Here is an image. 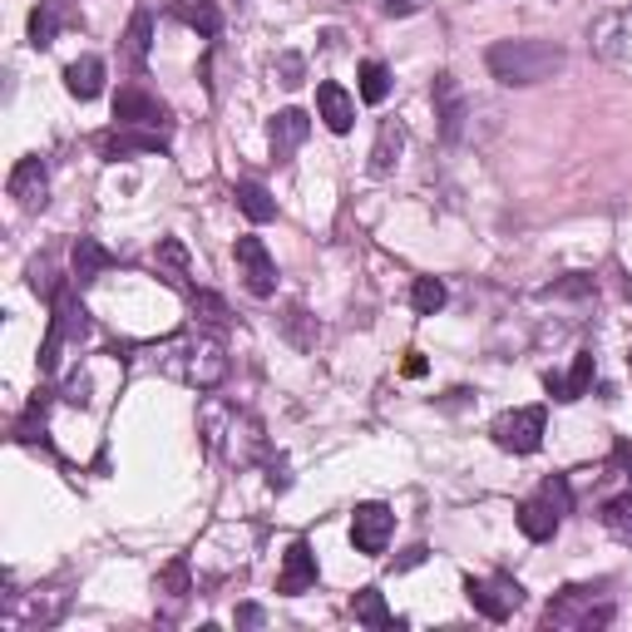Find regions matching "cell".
Here are the masks:
<instances>
[{
	"mask_svg": "<svg viewBox=\"0 0 632 632\" xmlns=\"http://www.w3.org/2000/svg\"><path fill=\"white\" fill-rule=\"evenodd\" d=\"M484 60H490V75L509 89L544 85V79H554L568 65L563 45H554V40H499Z\"/></svg>",
	"mask_w": 632,
	"mask_h": 632,
	"instance_id": "obj_1",
	"label": "cell"
},
{
	"mask_svg": "<svg viewBox=\"0 0 632 632\" xmlns=\"http://www.w3.org/2000/svg\"><path fill=\"white\" fill-rule=\"evenodd\" d=\"M598 593L603 588H583V583H573V588H563L544 608V622H548V628H579V632L608 628V622H612V603L598 598Z\"/></svg>",
	"mask_w": 632,
	"mask_h": 632,
	"instance_id": "obj_2",
	"label": "cell"
},
{
	"mask_svg": "<svg viewBox=\"0 0 632 632\" xmlns=\"http://www.w3.org/2000/svg\"><path fill=\"white\" fill-rule=\"evenodd\" d=\"M494 445L509 455H534L544 445V406H524L494 420Z\"/></svg>",
	"mask_w": 632,
	"mask_h": 632,
	"instance_id": "obj_3",
	"label": "cell"
},
{
	"mask_svg": "<svg viewBox=\"0 0 632 632\" xmlns=\"http://www.w3.org/2000/svg\"><path fill=\"white\" fill-rule=\"evenodd\" d=\"M233 258H237V272H243V282H247L252 297H272V292H277V262H272V252H268L262 237H237Z\"/></svg>",
	"mask_w": 632,
	"mask_h": 632,
	"instance_id": "obj_4",
	"label": "cell"
},
{
	"mask_svg": "<svg viewBox=\"0 0 632 632\" xmlns=\"http://www.w3.org/2000/svg\"><path fill=\"white\" fill-rule=\"evenodd\" d=\"M114 119L124 124V129H163V124H169V109H163L149 89L124 85L114 95Z\"/></svg>",
	"mask_w": 632,
	"mask_h": 632,
	"instance_id": "obj_5",
	"label": "cell"
},
{
	"mask_svg": "<svg viewBox=\"0 0 632 632\" xmlns=\"http://www.w3.org/2000/svg\"><path fill=\"white\" fill-rule=\"evenodd\" d=\"M391 529H396V515H391L386 504H356V515H351V538L361 554H386L391 544Z\"/></svg>",
	"mask_w": 632,
	"mask_h": 632,
	"instance_id": "obj_6",
	"label": "cell"
},
{
	"mask_svg": "<svg viewBox=\"0 0 632 632\" xmlns=\"http://www.w3.org/2000/svg\"><path fill=\"white\" fill-rule=\"evenodd\" d=\"M470 603L490 622H504V618H515V608L524 603V588H519L515 579H504V573H499V579H484V583L470 579Z\"/></svg>",
	"mask_w": 632,
	"mask_h": 632,
	"instance_id": "obj_7",
	"label": "cell"
},
{
	"mask_svg": "<svg viewBox=\"0 0 632 632\" xmlns=\"http://www.w3.org/2000/svg\"><path fill=\"white\" fill-rule=\"evenodd\" d=\"M11 198L25 208V213H40L45 203H50V169H45V159H21L11 169Z\"/></svg>",
	"mask_w": 632,
	"mask_h": 632,
	"instance_id": "obj_8",
	"label": "cell"
},
{
	"mask_svg": "<svg viewBox=\"0 0 632 632\" xmlns=\"http://www.w3.org/2000/svg\"><path fill=\"white\" fill-rule=\"evenodd\" d=\"M307 588H317V554H311L307 538H297V544H287V554H282L277 593L297 598V593H307Z\"/></svg>",
	"mask_w": 632,
	"mask_h": 632,
	"instance_id": "obj_9",
	"label": "cell"
},
{
	"mask_svg": "<svg viewBox=\"0 0 632 632\" xmlns=\"http://www.w3.org/2000/svg\"><path fill=\"white\" fill-rule=\"evenodd\" d=\"M99 153H104V159H129V153H169V139H163L159 129H124V124H119L114 134H104V139H99Z\"/></svg>",
	"mask_w": 632,
	"mask_h": 632,
	"instance_id": "obj_10",
	"label": "cell"
},
{
	"mask_svg": "<svg viewBox=\"0 0 632 632\" xmlns=\"http://www.w3.org/2000/svg\"><path fill=\"white\" fill-rule=\"evenodd\" d=\"M188 375H194L203 391L223 386V375H227V351L218 336H198V346L188 351Z\"/></svg>",
	"mask_w": 632,
	"mask_h": 632,
	"instance_id": "obj_11",
	"label": "cell"
},
{
	"mask_svg": "<svg viewBox=\"0 0 632 632\" xmlns=\"http://www.w3.org/2000/svg\"><path fill=\"white\" fill-rule=\"evenodd\" d=\"M307 134H311V119L301 114V109H282V114H272V124H268V144H272V153H277L282 163L307 144Z\"/></svg>",
	"mask_w": 632,
	"mask_h": 632,
	"instance_id": "obj_12",
	"label": "cell"
},
{
	"mask_svg": "<svg viewBox=\"0 0 632 632\" xmlns=\"http://www.w3.org/2000/svg\"><path fill=\"white\" fill-rule=\"evenodd\" d=\"M464 114H470V104H464L460 85H455V75H435V119H439V134L445 139H460V124Z\"/></svg>",
	"mask_w": 632,
	"mask_h": 632,
	"instance_id": "obj_13",
	"label": "cell"
},
{
	"mask_svg": "<svg viewBox=\"0 0 632 632\" xmlns=\"http://www.w3.org/2000/svg\"><path fill=\"white\" fill-rule=\"evenodd\" d=\"M70 268H75L79 287H89V282H99L109 268H114V252H109L104 243H95V237H75V247H70Z\"/></svg>",
	"mask_w": 632,
	"mask_h": 632,
	"instance_id": "obj_14",
	"label": "cell"
},
{
	"mask_svg": "<svg viewBox=\"0 0 632 632\" xmlns=\"http://www.w3.org/2000/svg\"><path fill=\"white\" fill-rule=\"evenodd\" d=\"M317 109H322V124L332 134H351V124H356V99L346 95L342 85H317Z\"/></svg>",
	"mask_w": 632,
	"mask_h": 632,
	"instance_id": "obj_15",
	"label": "cell"
},
{
	"mask_svg": "<svg viewBox=\"0 0 632 632\" xmlns=\"http://www.w3.org/2000/svg\"><path fill=\"white\" fill-rule=\"evenodd\" d=\"M588 386H593V351H579V361H573V371H568V375H554V371L544 375V391L554 400H563V406H568V400H583V396H588Z\"/></svg>",
	"mask_w": 632,
	"mask_h": 632,
	"instance_id": "obj_16",
	"label": "cell"
},
{
	"mask_svg": "<svg viewBox=\"0 0 632 632\" xmlns=\"http://www.w3.org/2000/svg\"><path fill=\"white\" fill-rule=\"evenodd\" d=\"M558 519H563V515H558L544 494L519 504V529H524V538H534V544H548V538L558 534Z\"/></svg>",
	"mask_w": 632,
	"mask_h": 632,
	"instance_id": "obj_17",
	"label": "cell"
},
{
	"mask_svg": "<svg viewBox=\"0 0 632 632\" xmlns=\"http://www.w3.org/2000/svg\"><path fill=\"white\" fill-rule=\"evenodd\" d=\"M65 89L75 99H99L104 95V60L99 54H79L75 65L65 70Z\"/></svg>",
	"mask_w": 632,
	"mask_h": 632,
	"instance_id": "obj_18",
	"label": "cell"
},
{
	"mask_svg": "<svg viewBox=\"0 0 632 632\" xmlns=\"http://www.w3.org/2000/svg\"><path fill=\"white\" fill-rule=\"evenodd\" d=\"M351 612H356V622H365V628H375V632H391V628H406V618H391V608H386V598L375 588H361L351 598Z\"/></svg>",
	"mask_w": 632,
	"mask_h": 632,
	"instance_id": "obj_19",
	"label": "cell"
},
{
	"mask_svg": "<svg viewBox=\"0 0 632 632\" xmlns=\"http://www.w3.org/2000/svg\"><path fill=\"white\" fill-rule=\"evenodd\" d=\"M400 149H406V129H400L396 119H386V124H381V134H375V149H371V173H391V169H396Z\"/></svg>",
	"mask_w": 632,
	"mask_h": 632,
	"instance_id": "obj_20",
	"label": "cell"
},
{
	"mask_svg": "<svg viewBox=\"0 0 632 632\" xmlns=\"http://www.w3.org/2000/svg\"><path fill=\"white\" fill-rule=\"evenodd\" d=\"M153 268H159L163 282L183 287V282H188V247H183L178 237H163V243L153 247Z\"/></svg>",
	"mask_w": 632,
	"mask_h": 632,
	"instance_id": "obj_21",
	"label": "cell"
},
{
	"mask_svg": "<svg viewBox=\"0 0 632 632\" xmlns=\"http://www.w3.org/2000/svg\"><path fill=\"white\" fill-rule=\"evenodd\" d=\"M233 198H237V208H243L247 218H252V223H272V218H277V198L268 194V188H262V183H237L233 188Z\"/></svg>",
	"mask_w": 632,
	"mask_h": 632,
	"instance_id": "obj_22",
	"label": "cell"
},
{
	"mask_svg": "<svg viewBox=\"0 0 632 632\" xmlns=\"http://www.w3.org/2000/svg\"><path fill=\"white\" fill-rule=\"evenodd\" d=\"M149 45H153V11H134L129 30H124V54H129L134 70L149 65Z\"/></svg>",
	"mask_w": 632,
	"mask_h": 632,
	"instance_id": "obj_23",
	"label": "cell"
},
{
	"mask_svg": "<svg viewBox=\"0 0 632 632\" xmlns=\"http://www.w3.org/2000/svg\"><path fill=\"white\" fill-rule=\"evenodd\" d=\"M183 21L194 25L203 40H218V35H223V11H218L213 0H194V5H183Z\"/></svg>",
	"mask_w": 632,
	"mask_h": 632,
	"instance_id": "obj_24",
	"label": "cell"
},
{
	"mask_svg": "<svg viewBox=\"0 0 632 632\" xmlns=\"http://www.w3.org/2000/svg\"><path fill=\"white\" fill-rule=\"evenodd\" d=\"M603 529L622 544H632V494H618V499L603 504Z\"/></svg>",
	"mask_w": 632,
	"mask_h": 632,
	"instance_id": "obj_25",
	"label": "cell"
},
{
	"mask_svg": "<svg viewBox=\"0 0 632 632\" xmlns=\"http://www.w3.org/2000/svg\"><path fill=\"white\" fill-rule=\"evenodd\" d=\"M391 95V70L381 65V60H365L361 65V99L365 104H386Z\"/></svg>",
	"mask_w": 632,
	"mask_h": 632,
	"instance_id": "obj_26",
	"label": "cell"
},
{
	"mask_svg": "<svg viewBox=\"0 0 632 632\" xmlns=\"http://www.w3.org/2000/svg\"><path fill=\"white\" fill-rule=\"evenodd\" d=\"M410 307H416L420 317H435V311L445 307V282H439V277H420L416 287H410Z\"/></svg>",
	"mask_w": 632,
	"mask_h": 632,
	"instance_id": "obj_27",
	"label": "cell"
},
{
	"mask_svg": "<svg viewBox=\"0 0 632 632\" xmlns=\"http://www.w3.org/2000/svg\"><path fill=\"white\" fill-rule=\"evenodd\" d=\"M194 317L203 326H213V332H223V326H227V301L218 297V292H194Z\"/></svg>",
	"mask_w": 632,
	"mask_h": 632,
	"instance_id": "obj_28",
	"label": "cell"
},
{
	"mask_svg": "<svg viewBox=\"0 0 632 632\" xmlns=\"http://www.w3.org/2000/svg\"><path fill=\"white\" fill-rule=\"evenodd\" d=\"M54 25H60V21H54L50 0H45V5H35V15H30V45H35V50H45V45L54 40Z\"/></svg>",
	"mask_w": 632,
	"mask_h": 632,
	"instance_id": "obj_29",
	"label": "cell"
},
{
	"mask_svg": "<svg viewBox=\"0 0 632 632\" xmlns=\"http://www.w3.org/2000/svg\"><path fill=\"white\" fill-rule=\"evenodd\" d=\"M544 499L554 504L558 515H568V504H573V494H568V480H563V474H548V480H544Z\"/></svg>",
	"mask_w": 632,
	"mask_h": 632,
	"instance_id": "obj_30",
	"label": "cell"
},
{
	"mask_svg": "<svg viewBox=\"0 0 632 632\" xmlns=\"http://www.w3.org/2000/svg\"><path fill=\"white\" fill-rule=\"evenodd\" d=\"M277 79H282L287 89L301 85V54H282V60H277Z\"/></svg>",
	"mask_w": 632,
	"mask_h": 632,
	"instance_id": "obj_31",
	"label": "cell"
},
{
	"mask_svg": "<svg viewBox=\"0 0 632 632\" xmlns=\"http://www.w3.org/2000/svg\"><path fill=\"white\" fill-rule=\"evenodd\" d=\"M163 588H169L173 598H183V593H188V563H169V573H163Z\"/></svg>",
	"mask_w": 632,
	"mask_h": 632,
	"instance_id": "obj_32",
	"label": "cell"
},
{
	"mask_svg": "<svg viewBox=\"0 0 632 632\" xmlns=\"http://www.w3.org/2000/svg\"><path fill=\"white\" fill-rule=\"evenodd\" d=\"M65 400H70V406H85V400H89V375H70V381H65Z\"/></svg>",
	"mask_w": 632,
	"mask_h": 632,
	"instance_id": "obj_33",
	"label": "cell"
},
{
	"mask_svg": "<svg viewBox=\"0 0 632 632\" xmlns=\"http://www.w3.org/2000/svg\"><path fill=\"white\" fill-rule=\"evenodd\" d=\"M612 464L632 480V439H618V445H612Z\"/></svg>",
	"mask_w": 632,
	"mask_h": 632,
	"instance_id": "obj_34",
	"label": "cell"
},
{
	"mask_svg": "<svg viewBox=\"0 0 632 632\" xmlns=\"http://www.w3.org/2000/svg\"><path fill=\"white\" fill-rule=\"evenodd\" d=\"M237 628H262V608H258V603H243V608H237Z\"/></svg>",
	"mask_w": 632,
	"mask_h": 632,
	"instance_id": "obj_35",
	"label": "cell"
},
{
	"mask_svg": "<svg viewBox=\"0 0 632 632\" xmlns=\"http://www.w3.org/2000/svg\"><path fill=\"white\" fill-rule=\"evenodd\" d=\"M386 11L391 15H410V11H420V0H386Z\"/></svg>",
	"mask_w": 632,
	"mask_h": 632,
	"instance_id": "obj_36",
	"label": "cell"
},
{
	"mask_svg": "<svg viewBox=\"0 0 632 632\" xmlns=\"http://www.w3.org/2000/svg\"><path fill=\"white\" fill-rule=\"evenodd\" d=\"M406 375H425V356H420V351L406 356Z\"/></svg>",
	"mask_w": 632,
	"mask_h": 632,
	"instance_id": "obj_37",
	"label": "cell"
},
{
	"mask_svg": "<svg viewBox=\"0 0 632 632\" xmlns=\"http://www.w3.org/2000/svg\"><path fill=\"white\" fill-rule=\"evenodd\" d=\"M420 558H425V548H420V544H416V548H410V554H406V558H400V568H416V563H420Z\"/></svg>",
	"mask_w": 632,
	"mask_h": 632,
	"instance_id": "obj_38",
	"label": "cell"
}]
</instances>
